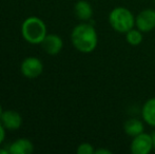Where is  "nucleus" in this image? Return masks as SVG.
Listing matches in <instances>:
<instances>
[{
  "mask_svg": "<svg viewBox=\"0 0 155 154\" xmlns=\"http://www.w3.org/2000/svg\"><path fill=\"white\" fill-rule=\"evenodd\" d=\"M72 42L78 51L90 53L97 45V34L92 25L82 23L73 30Z\"/></svg>",
  "mask_w": 155,
  "mask_h": 154,
  "instance_id": "1",
  "label": "nucleus"
},
{
  "mask_svg": "<svg viewBox=\"0 0 155 154\" xmlns=\"http://www.w3.org/2000/svg\"><path fill=\"white\" fill-rule=\"evenodd\" d=\"M22 36L30 43H41L47 36V28L43 21L37 17H30L25 19L22 25Z\"/></svg>",
  "mask_w": 155,
  "mask_h": 154,
  "instance_id": "2",
  "label": "nucleus"
},
{
  "mask_svg": "<svg viewBox=\"0 0 155 154\" xmlns=\"http://www.w3.org/2000/svg\"><path fill=\"white\" fill-rule=\"evenodd\" d=\"M109 20L114 30L121 33L129 32L134 25V17L132 13L124 8H114L109 16Z\"/></svg>",
  "mask_w": 155,
  "mask_h": 154,
  "instance_id": "3",
  "label": "nucleus"
},
{
  "mask_svg": "<svg viewBox=\"0 0 155 154\" xmlns=\"http://www.w3.org/2000/svg\"><path fill=\"white\" fill-rule=\"evenodd\" d=\"M153 148L152 136L149 134H143L135 136L131 145V151L134 154H148Z\"/></svg>",
  "mask_w": 155,
  "mask_h": 154,
  "instance_id": "4",
  "label": "nucleus"
},
{
  "mask_svg": "<svg viewBox=\"0 0 155 154\" xmlns=\"http://www.w3.org/2000/svg\"><path fill=\"white\" fill-rule=\"evenodd\" d=\"M43 66L36 57H29L21 64V72L28 78H36L42 73Z\"/></svg>",
  "mask_w": 155,
  "mask_h": 154,
  "instance_id": "5",
  "label": "nucleus"
},
{
  "mask_svg": "<svg viewBox=\"0 0 155 154\" xmlns=\"http://www.w3.org/2000/svg\"><path fill=\"white\" fill-rule=\"evenodd\" d=\"M136 25L139 31L149 32L155 28V11L143 10L136 18Z\"/></svg>",
  "mask_w": 155,
  "mask_h": 154,
  "instance_id": "6",
  "label": "nucleus"
},
{
  "mask_svg": "<svg viewBox=\"0 0 155 154\" xmlns=\"http://www.w3.org/2000/svg\"><path fill=\"white\" fill-rule=\"evenodd\" d=\"M0 119H1V121H2V126H3L5 129H8V130L19 129L21 123H22V118H21L20 114L16 111H12V110L3 112Z\"/></svg>",
  "mask_w": 155,
  "mask_h": 154,
  "instance_id": "7",
  "label": "nucleus"
},
{
  "mask_svg": "<svg viewBox=\"0 0 155 154\" xmlns=\"http://www.w3.org/2000/svg\"><path fill=\"white\" fill-rule=\"evenodd\" d=\"M43 50L47 52L50 55H56L60 52V50L62 49V40L59 36L54 35H47L45 39L41 42Z\"/></svg>",
  "mask_w": 155,
  "mask_h": 154,
  "instance_id": "8",
  "label": "nucleus"
},
{
  "mask_svg": "<svg viewBox=\"0 0 155 154\" xmlns=\"http://www.w3.org/2000/svg\"><path fill=\"white\" fill-rule=\"evenodd\" d=\"M34 147L29 139H18L13 143L8 149L11 154H30L33 152Z\"/></svg>",
  "mask_w": 155,
  "mask_h": 154,
  "instance_id": "9",
  "label": "nucleus"
},
{
  "mask_svg": "<svg viewBox=\"0 0 155 154\" xmlns=\"http://www.w3.org/2000/svg\"><path fill=\"white\" fill-rule=\"evenodd\" d=\"M75 14L81 20H88L93 14L92 8L87 1H84V0L78 1L75 4Z\"/></svg>",
  "mask_w": 155,
  "mask_h": 154,
  "instance_id": "10",
  "label": "nucleus"
},
{
  "mask_svg": "<svg viewBox=\"0 0 155 154\" xmlns=\"http://www.w3.org/2000/svg\"><path fill=\"white\" fill-rule=\"evenodd\" d=\"M143 117L149 125L155 127V98L148 100L143 108Z\"/></svg>",
  "mask_w": 155,
  "mask_h": 154,
  "instance_id": "11",
  "label": "nucleus"
},
{
  "mask_svg": "<svg viewBox=\"0 0 155 154\" xmlns=\"http://www.w3.org/2000/svg\"><path fill=\"white\" fill-rule=\"evenodd\" d=\"M143 126L137 119H130V120H127L124 123V131L127 134L131 136H137L143 132Z\"/></svg>",
  "mask_w": 155,
  "mask_h": 154,
  "instance_id": "12",
  "label": "nucleus"
},
{
  "mask_svg": "<svg viewBox=\"0 0 155 154\" xmlns=\"http://www.w3.org/2000/svg\"><path fill=\"white\" fill-rule=\"evenodd\" d=\"M126 39L131 45H138L143 40V36H141L140 32L136 31V30H130L127 32Z\"/></svg>",
  "mask_w": 155,
  "mask_h": 154,
  "instance_id": "13",
  "label": "nucleus"
},
{
  "mask_svg": "<svg viewBox=\"0 0 155 154\" xmlns=\"http://www.w3.org/2000/svg\"><path fill=\"white\" fill-rule=\"evenodd\" d=\"M77 153L78 154H92V153H94V149L90 144L84 143V144H81L79 147H78Z\"/></svg>",
  "mask_w": 155,
  "mask_h": 154,
  "instance_id": "14",
  "label": "nucleus"
},
{
  "mask_svg": "<svg viewBox=\"0 0 155 154\" xmlns=\"http://www.w3.org/2000/svg\"><path fill=\"white\" fill-rule=\"evenodd\" d=\"M4 128L2 125H0V145H1V143L3 142L4 139Z\"/></svg>",
  "mask_w": 155,
  "mask_h": 154,
  "instance_id": "15",
  "label": "nucleus"
},
{
  "mask_svg": "<svg viewBox=\"0 0 155 154\" xmlns=\"http://www.w3.org/2000/svg\"><path fill=\"white\" fill-rule=\"evenodd\" d=\"M96 154H111V151L109 150H104V149H99V150H96L95 151Z\"/></svg>",
  "mask_w": 155,
  "mask_h": 154,
  "instance_id": "16",
  "label": "nucleus"
},
{
  "mask_svg": "<svg viewBox=\"0 0 155 154\" xmlns=\"http://www.w3.org/2000/svg\"><path fill=\"white\" fill-rule=\"evenodd\" d=\"M8 150H5V149H0V154H8Z\"/></svg>",
  "mask_w": 155,
  "mask_h": 154,
  "instance_id": "17",
  "label": "nucleus"
},
{
  "mask_svg": "<svg viewBox=\"0 0 155 154\" xmlns=\"http://www.w3.org/2000/svg\"><path fill=\"white\" fill-rule=\"evenodd\" d=\"M152 140H153V147L155 148V132L152 134Z\"/></svg>",
  "mask_w": 155,
  "mask_h": 154,
  "instance_id": "18",
  "label": "nucleus"
},
{
  "mask_svg": "<svg viewBox=\"0 0 155 154\" xmlns=\"http://www.w3.org/2000/svg\"><path fill=\"white\" fill-rule=\"evenodd\" d=\"M2 113H3V111H2V107L0 106V118H1V116H2Z\"/></svg>",
  "mask_w": 155,
  "mask_h": 154,
  "instance_id": "19",
  "label": "nucleus"
},
{
  "mask_svg": "<svg viewBox=\"0 0 155 154\" xmlns=\"http://www.w3.org/2000/svg\"><path fill=\"white\" fill-rule=\"evenodd\" d=\"M154 1H155V0H154Z\"/></svg>",
  "mask_w": 155,
  "mask_h": 154,
  "instance_id": "20",
  "label": "nucleus"
}]
</instances>
